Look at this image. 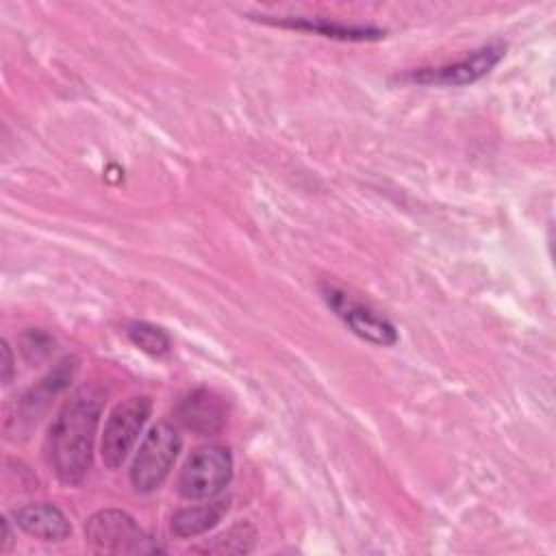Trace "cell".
<instances>
[{"label": "cell", "mask_w": 556, "mask_h": 556, "mask_svg": "<svg viewBox=\"0 0 556 556\" xmlns=\"http://www.w3.org/2000/svg\"><path fill=\"white\" fill-rule=\"evenodd\" d=\"M276 24L287 26V28H298V30H308L317 33L324 37L332 39H343V41H374L384 37L382 28L376 26H365V24H343L326 17H282Z\"/></svg>", "instance_id": "obj_10"}, {"label": "cell", "mask_w": 556, "mask_h": 556, "mask_svg": "<svg viewBox=\"0 0 556 556\" xmlns=\"http://www.w3.org/2000/svg\"><path fill=\"white\" fill-rule=\"evenodd\" d=\"M87 543L104 554H143L156 552V545L143 534L139 523L124 510L104 508L93 513L85 523Z\"/></svg>", "instance_id": "obj_4"}, {"label": "cell", "mask_w": 556, "mask_h": 556, "mask_svg": "<svg viewBox=\"0 0 556 556\" xmlns=\"http://www.w3.org/2000/svg\"><path fill=\"white\" fill-rule=\"evenodd\" d=\"M102 415V395L93 389H78L61 408L48 434V460L65 484H78L93 458L96 430Z\"/></svg>", "instance_id": "obj_1"}, {"label": "cell", "mask_w": 556, "mask_h": 556, "mask_svg": "<svg viewBox=\"0 0 556 556\" xmlns=\"http://www.w3.org/2000/svg\"><path fill=\"white\" fill-rule=\"evenodd\" d=\"M13 352L7 341H2V384H9L13 380Z\"/></svg>", "instance_id": "obj_14"}, {"label": "cell", "mask_w": 556, "mask_h": 556, "mask_svg": "<svg viewBox=\"0 0 556 556\" xmlns=\"http://www.w3.org/2000/svg\"><path fill=\"white\" fill-rule=\"evenodd\" d=\"M254 539H256V532L252 526L248 523H239V526H232L230 530L222 532L219 536L213 539V543L208 545H202V547H195V552H215V554H245L252 549L254 545Z\"/></svg>", "instance_id": "obj_13"}, {"label": "cell", "mask_w": 556, "mask_h": 556, "mask_svg": "<svg viewBox=\"0 0 556 556\" xmlns=\"http://www.w3.org/2000/svg\"><path fill=\"white\" fill-rule=\"evenodd\" d=\"M176 419L198 437H213L226 424L224 402L208 389H193L185 393L176 408Z\"/></svg>", "instance_id": "obj_8"}, {"label": "cell", "mask_w": 556, "mask_h": 556, "mask_svg": "<svg viewBox=\"0 0 556 556\" xmlns=\"http://www.w3.org/2000/svg\"><path fill=\"white\" fill-rule=\"evenodd\" d=\"M232 478V454L228 447L208 445L195 450L178 478V491L187 500H211Z\"/></svg>", "instance_id": "obj_5"}, {"label": "cell", "mask_w": 556, "mask_h": 556, "mask_svg": "<svg viewBox=\"0 0 556 556\" xmlns=\"http://www.w3.org/2000/svg\"><path fill=\"white\" fill-rule=\"evenodd\" d=\"M0 528H2V539H0V552H7L11 547V528L9 521L2 517L0 519Z\"/></svg>", "instance_id": "obj_15"}, {"label": "cell", "mask_w": 556, "mask_h": 556, "mask_svg": "<svg viewBox=\"0 0 556 556\" xmlns=\"http://www.w3.org/2000/svg\"><path fill=\"white\" fill-rule=\"evenodd\" d=\"M226 510H228V502H211V504L182 508L172 517V532L178 539L204 534L222 521Z\"/></svg>", "instance_id": "obj_11"}, {"label": "cell", "mask_w": 556, "mask_h": 556, "mask_svg": "<svg viewBox=\"0 0 556 556\" xmlns=\"http://www.w3.org/2000/svg\"><path fill=\"white\" fill-rule=\"evenodd\" d=\"M13 519L26 534L41 541H65L72 534L65 513L48 502L26 504L13 513Z\"/></svg>", "instance_id": "obj_9"}, {"label": "cell", "mask_w": 556, "mask_h": 556, "mask_svg": "<svg viewBox=\"0 0 556 556\" xmlns=\"http://www.w3.org/2000/svg\"><path fill=\"white\" fill-rule=\"evenodd\" d=\"M126 334L128 339L143 352L152 354V356H163L169 352L172 348V341H169V334L159 328V326H152L148 321H130L126 326Z\"/></svg>", "instance_id": "obj_12"}, {"label": "cell", "mask_w": 556, "mask_h": 556, "mask_svg": "<svg viewBox=\"0 0 556 556\" xmlns=\"http://www.w3.org/2000/svg\"><path fill=\"white\" fill-rule=\"evenodd\" d=\"M504 46L502 43H489L478 50H473L469 56L441 65V67H421L410 72L406 78L413 83L421 85H443V87H460V85H471L486 76L504 56Z\"/></svg>", "instance_id": "obj_7"}, {"label": "cell", "mask_w": 556, "mask_h": 556, "mask_svg": "<svg viewBox=\"0 0 556 556\" xmlns=\"http://www.w3.org/2000/svg\"><path fill=\"white\" fill-rule=\"evenodd\" d=\"M182 447L180 434L174 426L161 421L150 428L139 445L135 463L130 467V484L137 493L156 491L169 476L178 452Z\"/></svg>", "instance_id": "obj_2"}, {"label": "cell", "mask_w": 556, "mask_h": 556, "mask_svg": "<svg viewBox=\"0 0 556 556\" xmlns=\"http://www.w3.org/2000/svg\"><path fill=\"white\" fill-rule=\"evenodd\" d=\"M150 413H152V400L148 395H132V397L119 402L111 410V415L104 424L102 441H100V454H102L104 467L117 469L119 465H124V460L132 452Z\"/></svg>", "instance_id": "obj_3"}, {"label": "cell", "mask_w": 556, "mask_h": 556, "mask_svg": "<svg viewBox=\"0 0 556 556\" xmlns=\"http://www.w3.org/2000/svg\"><path fill=\"white\" fill-rule=\"evenodd\" d=\"M321 295L326 304L334 311V315L343 319L345 326H350V330L361 339L376 345L397 343L395 326L387 317L376 313L371 306H367L365 302L356 300L354 295H350L348 291L334 285H321Z\"/></svg>", "instance_id": "obj_6"}]
</instances>
